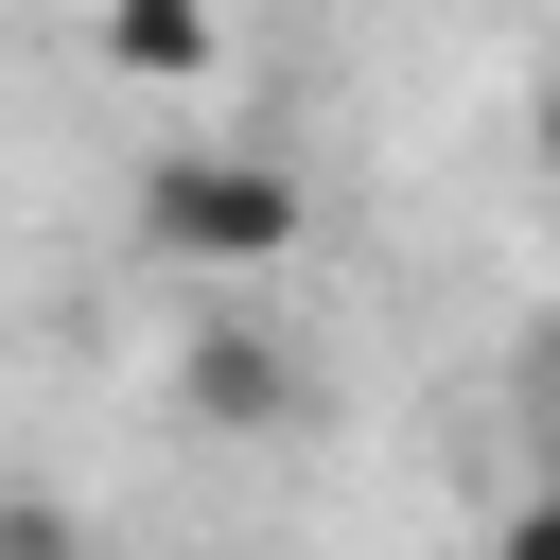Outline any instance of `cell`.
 Masks as SVG:
<instances>
[{
    "label": "cell",
    "mask_w": 560,
    "mask_h": 560,
    "mask_svg": "<svg viewBox=\"0 0 560 560\" xmlns=\"http://www.w3.org/2000/svg\"><path fill=\"white\" fill-rule=\"evenodd\" d=\"M315 245V175L280 140H158L140 158V262L175 280H280Z\"/></svg>",
    "instance_id": "1"
},
{
    "label": "cell",
    "mask_w": 560,
    "mask_h": 560,
    "mask_svg": "<svg viewBox=\"0 0 560 560\" xmlns=\"http://www.w3.org/2000/svg\"><path fill=\"white\" fill-rule=\"evenodd\" d=\"M315 402H332V385H315V350H298L280 315H245V298L192 315V350H175V420H192V438H298Z\"/></svg>",
    "instance_id": "2"
},
{
    "label": "cell",
    "mask_w": 560,
    "mask_h": 560,
    "mask_svg": "<svg viewBox=\"0 0 560 560\" xmlns=\"http://www.w3.org/2000/svg\"><path fill=\"white\" fill-rule=\"evenodd\" d=\"M88 35H105V70H122V88H210V52H228V18H210V0H105Z\"/></svg>",
    "instance_id": "3"
},
{
    "label": "cell",
    "mask_w": 560,
    "mask_h": 560,
    "mask_svg": "<svg viewBox=\"0 0 560 560\" xmlns=\"http://www.w3.org/2000/svg\"><path fill=\"white\" fill-rule=\"evenodd\" d=\"M0 560H88V525H70L52 490H0Z\"/></svg>",
    "instance_id": "4"
},
{
    "label": "cell",
    "mask_w": 560,
    "mask_h": 560,
    "mask_svg": "<svg viewBox=\"0 0 560 560\" xmlns=\"http://www.w3.org/2000/svg\"><path fill=\"white\" fill-rule=\"evenodd\" d=\"M490 560H560V472H542V490H508V508H490Z\"/></svg>",
    "instance_id": "5"
},
{
    "label": "cell",
    "mask_w": 560,
    "mask_h": 560,
    "mask_svg": "<svg viewBox=\"0 0 560 560\" xmlns=\"http://www.w3.org/2000/svg\"><path fill=\"white\" fill-rule=\"evenodd\" d=\"M525 402H542V438H560V315H542V350H525Z\"/></svg>",
    "instance_id": "6"
},
{
    "label": "cell",
    "mask_w": 560,
    "mask_h": 560,
    "mask_svg": "<svg viewBox=\"0 0 560 560\" xmlns=\"http://www.w3.org/2000/svg\"><path fill=\"white\" fill-rule=\"evenodd\" d=\"M525 158H542V192H560V70H542V105H525Z\"/></svg>",
    "instance_id": "7"
}]
</instances>
